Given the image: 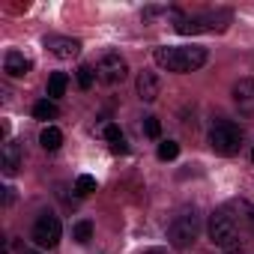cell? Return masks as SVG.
<instances>
[{"mask_svg":"<svg viewBox=\"0 0 254 254\" xmlns=\"http://www.w3.org/2000/svg\"><path fill=\"white\" fill-rule=\"evenodd\" d=\"M153 57L162 69L186 75V72H194L206 63V48H200V45H162V48H156Z\"/></svg>","mask_w":254,"mask_h":254,"instance_id":"6da1fadb","label":"cell"},{"mask_svg":"<svg viewBox=\"0 0 254 254\" xmlns=\"http://www.w3.org/2000/svg\"><path fill=\"white\" fill-rule=\"evenodd\" d=\"M162 93V81L156 78V72H141L138 75V96L144 102H156Z\"/></svg>","mask_w":254,"mask_h":254,"instance_id":"8fae6325","label":"cell"},{"mask_svg":"<svg viewBox=\"0 0 254 254\" xmlns=\"http://www.w3.org/2000/svg\"><path fill=\"white\" fill-rule=\"evenodd\" d=\"M209 239H212V245H221L230 251L239 245V224L227 209H215L209 215Z\"/></svg>","mask_w":254,"mask_h":254,"instance_id":"3957f363","label":"cell"},{"mask_svg":"<svg viewBox=\"0 0 254 254\" xmlns=\"http://www.w3.org/2000/svg\"><path fill=\"white\" fill-rule=\"evenodd\" d=\"M18 168H21V147L9 141V144L3 147V174H6V177H15Z\"/></svg>","mask_w":254,"mask_h":254,"instance_id":"7c38bea8","label":"cell"},{"mask_svg":"<svg viewBox=\"0 0 254 254\" xmlns=\"http://www.w3.org/2000/svg\"><path fill=\"white\" fill-rule=\"evenodd\" d=\"M227 254H242V251H236V248H233V251H227Z\"/></svg>","mask_w":254,"mask_h":254,"instance_id":"603a6c76","label":"cell"},{"mask_svg":"<svg viewBox=\"0 0 254 254\" xmlns=\"http://www.w3.org/2000/svg\"><path fill=\"white\" fill-rule=\"evenodd\" d=\"M105 138L111 141L114 153H126V138H123V132L117 129V126H105Z\"/></svg>","mask_w":254,"mask_h":254,"instance_id":"2e32d148","label":"cell"},{"mask_svg":"<svg viewBox=\"0 0 254 254\" xmlns=\"http://www.w3.org/2000/svg\"><path fill=\"white\" fill-rule=\"evenodd\" d=\"M33 117H36V120H57V117H60V108H57L51 99H42V102L33 105Z\"/></svg>","mask_w":254,"mask_h":254,"instance_id":"5bb4252c","label":"cell"},{"mask_svg":"<svg viewBox=\"0 0 254 254\" xmlns=\"http://www.w3.org/2000/svg\"><path fill=\"white\" fill-rule=\"evenodd\" d=\"M24 254H36V251H24Z\"/></svg>","mask_w":254,"mask_h":254,"instance_id":"cb8c5ba5","label":"cell"},{"mask_svg":"<svg viewBox=\"0 0 254 254\" xmlns=\"http://www.w3.org/2000/svg\"><path fill=\"white\" fill-rule=\"evenodd\" d=\"M66 87H69L66 72H54V75L48 78V96H51V99H60V96L66 93Z\"/></svg>","mask_w":254,"mask_h":254,"instance_id":"9a60e30c","label":"cell"},{"mask_svg":"<svg viewBox=\"0 0 254 254\" xmlns=\"http://www.w3.org/2000/svg\"><path fill=\"white\" fill-rule=\"evenodd\" d=\"M39 141H42V147H45L48 153H54V150H60V144H63V132L54 129V126H48V129H42Z\"/></svg>","mask_w":254,"mask_h":254,"instance_id":"4fadbf2b","label":"cell"},{"mask_svg":"<svg viewBox=\"0 0 254 254\" xmlns=\"http://www.w3.org/2000/svg\"><path fill=\"white\" fill-rule=\"evenodd\" d=\"M233 102H236V108H239L242 114H254V81H251V78L236 81V87H233Z\"/></svg>","mask_w":254,"mask_h":254,"instance_id":"9c48e42d","label":"cell"},{"mask_svg":"<svg viewBox=\"0 0 254 254\" xmlns=\"http://www.w3.org/2000/svg\"><path fill=\"white\" fill-rule=\"evenodd\" d=\"M60 221L54 218V215H42L36 224H33V242L39 245V248H54L57 242H60Z\"/></svg>","mask_w":254,"mask_h":254,"instance_id":"52a82bcc","label":"cell"},{"mask_svg":"<svg viewBox=\"0 0 254 254\" xmlns=\"http://www.w3.org/2000/svg\"><path fill=\"white\" fill-rule=\"evenodd\" d=\"M72 236H75V242H90L93 239V224L90 221H78L75 230H72Z\"/></svg>","mask_w":254,"mask_h":254,"instance_id":"d6986e66","label":"cell"},{"mask_svg":"<svg viewBox=\"0 0 254 254\" xmlns=\"http://www.w3.org/2000/svg\"><path fill=\"white\" fill-rule=\"evenodd\" d=\"M197 233H200V215H197L194 209L180 212V215L171 221V227H168V239H171V245H177V248H189V245L197 239Z\"/></svg>","mask_w":254,"mask_h":254,"instance_id":"277c9868","label":"cell"},{"mask_svg":"<svg viewBox=\"0 0 254 254\" xmlns=\"http://www.w3.org/2000/svg\"><path fill=\"white\" fill-rule=\"evenodd\" d=\"M144 254H162V251H159V248H153V251H144Z\"/></svg>","mask_w":254,"mask_h":254,"instance_id":"7402d4cb","label":"cell"},{"mask_svg":"<svg viewBox=\"0 0 254 254\" xmlns=\"http://www.w3.org/2000/svg\"><path fill=\"white\" fill-rule=\"evenodd\" d=\"M218 21H230L227 12H206V15H194V18H186L177 24L180 33H212V30H224V24Z\"/></svg>","mask_w":254,"mask_h":254,"instance_id":"8992f818","label":"cell"},{"mask_svg":"<svg viewBox=\"0 0 254 254\" xmlns=\"http://www.w3.org/2000/svg\"><path fill=\"white\" fill-rule=\"evenodd\" d=\"M177 156H180V144H177V141L159 144V159H162V162H171V159H177Z\"/></svg>","mask_w":254,"mask_h":254,"instance_id":"ac0fdd59","label":"cell"},{"mask_svg":"<svg viewBox=\"0 0 254 254\" xmlns=\"http://www.w3.org/2000/svg\"><path fill=\"white\" fill-rule=\"evenodd\" d=\"M144 132H147L150 138H159V135H162V126H159L156 117H147V120H144Z\"/></svg>","mask_w":254,"mask_h":254,"instance_id":"44dd1931","label":"cell"},{"mask_svg":"<svg viewBox=\"0 0 254 254\" xmlns=\"http://www.w3.org/2000/svg\"><path fill=\"white\" fill-rule=\"evenodd\" d=\"M251 162H254V150H251Z\"/></svg>","mask_w":254,"mask_h":254,"instance_id":"d4e9b609","label":"cell"},{"mask_svg":"<svg viewBox=\"0 0 254 254\" xmlns=\"http://www.w3.org/2000/svg\"><path fill=\"white\" fill-rule=\"evenodd\" d=\"M209 147L218 156H236L242 147V129L230 120H218L209 129Z\"/></svg>","mask_w":254,"mask_h":254,"instance_id":"7a4b0ae2","label":"cell"},{"mask_svg":"<svg viewBox=\"0 0 254 254\" xmlns=\"http://www.w3.org/2000/svg\"><path fill=\"white\" fill-rule=\"evenodd\" d=\"M75 78H78V87H81V90H90V87H93V78H96V72H93L90 66H78Z\"/></svg>","mask_w":254,"mask_h":254,"instance_id":"e0dca14e","label":"cell"},{"mask_svg":"<svg viewBox=\"0 0 254 254\" xmlns=\"http://www.w3.org/2000/svg\"><path fill=\"white\" fill-rule=\"evenodd\" d=\"M90 191H96V180H93V177H87V174H84V177H78V183H75V194H81V197H84V194H90Z\"/></svg>","mask_w":254,"mask_h":254,"instance_id":"ffe728a7","label":"cell"},{"mask_svg":"<svg viewBox=\"0 0 254 254\" xmlns=\"http://www.w3.org/2000/svg\"><path fill=\"white\" fill-rule=\"evenodd\" d=\"M3 69H6V75H12V78H24V75L33 69V63H30V57H24L21 51H6Z\"/></svg>","mask_w":254,"mask_h":254,"instance_id":"30bf717a","label":"cell"},{"mask_svg":"<svg viewBox=\"0 0 254 254\" xmlns=\"http://www.w3.org/2000/svg\"><path fill=\"white\" fill-rule=\"evenodd\" d=\"M45 48L54 57H60V60H72V57H78L81 42L78 39H69V36H45Z\"/></svg>","mask_w":254,"mask_h":254,"instance_id":"ba28073f","label":"cell"},{"mask_svg":"<svg viewBox=\"0 0 254 254\" xmlns=\"http://www.w3.org/2000/svg\"><path fill=\"white\" fill-rule=\"evenodd\" d=\"M126 75H129V66H126V60H123L120 54H105V57L99 60V66H96V78H99L102 84H108V87L126 81Z\"/></svg>","mask_w":254,"mask_h":254,"instance_id":"5b68a950","label":"cell"}]
</instances>
